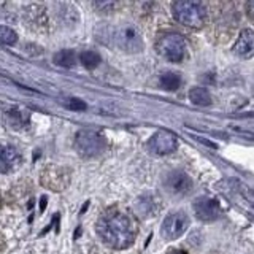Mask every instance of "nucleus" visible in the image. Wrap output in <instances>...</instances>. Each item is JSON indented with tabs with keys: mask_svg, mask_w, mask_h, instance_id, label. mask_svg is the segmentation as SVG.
Instances as JSON below:
<instances>
[{
	"mask_svg": "<svg viewBox=\"0 0 254 254\" xmlns=\"http://www.w3.org/2000/svg\"><path fill=\"white\" fill-rule=\"evenodd\" d=\"M95 229L102 242L113 250L129 248L137 237V224L133 218L118 206H111L103 211Z\"/></svg>",
	"mask_w": 254,
	"mask_h": 254,
	"instance_id": "1",
	"label": "nucleus"
},
{
	"mask_svg": "<svg viewBox=\"0 0 254 254\" xmlns=\"http://www.w3.org/2000/svg\"><path fill=\"white\" fill-rule=\"evenodd\" d=\"M175 21L189 29H200L206 18V10L202 2L197 0H180L172 5Z\"/></svg>",
	"mask_w": 254,
	"mask_h": 254,
	"instance_id": "2",
	"label": "nucleus"
},
{
	"mask_svg": "<svg viewBox=\"0 0 254 254\" xmlns=\"http://www.w3.org/2000/svg\"><path fill=\"white\" fill-rule=\"evenodd\" d=\"M113 43L124 53H140L143 50L141 34L132 24H123L111 32Z\"/></svg>",
	"mask_w": 254,
	"mask_h": 254,
	"instance_id": "3",
	"label": "nucleus"
},
{
	"mask_svg": "<svg viewBox=\"0 0 254 254\" xmlns=\"http://www.w3.org/2000/svg\"><path fill=\"white\" fill-rule=\"evenodd\" d=\"M75 148L84 159L97 157L105 151V138L94 130H79L75 135Z\"/></svg>",
	"mask_w": 254,
	"mask_h": 254,
	"instance_id": "4",
	"label": "nucleus"
},
{
	"mask_svg": "<svg viewBox=\"0 0 254 254\" xmlns=\"http://www.w3.org/2000/svg\"><path fill=\"white\" fill-rule=\"evenodd\" d=\"M157 53L170 62H181L186 56V42L178 34H164L157 38Z\"/></svg>",
	"mask_w": 254,
	"mask_h": 254,
	"instance_id": "5",
	"label": "nucleus"
},
{
	"mask_svg": "<svg viewBox=\"0 0 254 254\" xmlns=\"http://www.w3.org/2000/svg\"><path fill=\"white\" fill-rule=\"evenodd\" d=\"M189 226V218L185 211H177L169 214L164 222H162V229L161 234L165 240H177L183 234L186 232V229Z\"/></svg>",
	"mask_w": 254,
	"mask_h": 254,
	"instance_id": "6",
	"label": "nucleus"
},
{
	"mask_svg": "<svg viewBox=\"0 0 254 254\" xmlns=\"http://www.w3.org/2000/svg\"><path fill=\"white\" fill-rule=\"evenodd\" d=\"M148 146L153 153H156L159 156H164V154H170L173 151H177L178 140L169 130H159L149 138Z\"/></svg>",
	"mask_w": 254,
	"mask_h": 254,
	"instance_id": "7",
	"label": "nucleus"
},
{
	"mask_svg": "<svg viewBox=\"0 0 254 254\" xmlns=\"http://www.w3.org/2000/svg\"><path fill=\"white\" fill-rule=\"evenodd\" d=\"M68 181H70L68 173L65 169H62V167L50 165L42 175L43 186L53 189L54 192H61V190L65 189L68 186Z\"/></svg>",
	"mask_w": 254,
	"mask_h": 254,
	"instance_id": "8",
	"label": "nucleus"
},
{
	"mask_svg": "<svg viewBox=\"0 0 254 254\" xmlns=\"http://www.w3.org/2000/svg\"><path fill=\"white\" fill-rule=\"evenodd\" d=\"M194 213L200 221L211 222V221H216L221 216V208H219L218 200H214V198L198 197L194 200Z\"/></svg>",
	"mask_w": 254,
	"mask_h": 254,
	"instance_id": "9",
	"label": "nucleus"
},
{
	"mask_svg": "<svg viewBox=\"0 0 254 254\" xmlns=\"http://www.w3.org/2000/svg\"><path fill=\"white\" fill-rule=\"evenodd\" d=\"M190 188H192V181L185 172L175 170L167 175L165 178V189L173 195H186Z\"/></svg>",
	"mask_w": 254,
	"mask_h": 254,
	"instance_id": "10",
	"label": "nucleus"
},
{
	"mask_svg": "<svg viewBox=\"0 0 254 254\" xmlns=\"http://www.w3.org/2000/svg\"><path fill=\"white\" fill-rule=\"evenodd\" d=\"M232 51L235 56L243 59H248L251 56H254V30L243 29L242 34L237 38Z\"/></svg>",
	"mask_w": 254,
	"mask_h": 254,
	"instance_id": "11",
	"label": "nucleus"
},
{
	"mask_svg": "<svg viewBox=\"0 0 254 254\" xmlns=\"http://www.w3.org/2000/svg\"><path fill=\"white\" fill-rule=\"evenodd\" d=\"M19 164V153L13 146L2 148V172H8Z\"/></svg>",
	"mask_w": 254,
	"mask_h": 254,
	"instance_id": "12",
	"label": "nucleus"
},
{
	"mask_svg": "<svg viewBox=\"0 0 254 254\" xmlns=\"http://www.w3.org/2000/svg\"><path fill=\"white\" fill-rule=\"evenodd\" d=\"M189 100L198 107H206L211 103V95L205 87H192L189 91Z\"/></svg>",
	"mask_w": 254,
	"mask_h": 254,
	"instance_id": "13",
	"label": "nucleus"
},
{
	"mask_svg": "<svg viewBox=\"0 0 254 254\" xmlns=\"http://www.w3.org/2000/svg\"><path fill=\"white\" fill-rule=\"evenodd\" d=\"M161 86L165 91H177L181 86V78L175 71H165L161 76Z\"/></svg>",
	"mask_w": 254,
	"mask_h": 254,
	"instance_id": "14",
	"label": "nucleus"
},
{
	"mask_svg": "<svg viewBox=\"0 0 254 254\" xmlns=\"http://www.w3.org/2000/svg\"><path fill=\"white\" fill-rule=\"evenodd\" d=\"M102 58H100V54L97 51H92V50H87V51H83L81 54H79V62L83 64V65L86 68H95L100 64Z\"/></svg>",
	"mask_w": 254,
	"mask_h": 254,
	"instance_id": "15",
	"label": "nucleus"
},
{
	"mask_svg": "<svg viewBox=\"0 0 254 254\" xmlns=\"http://www.w3.org/2000/svg\"><path fill=\"white\" fill-rule=\"evenodd\" d=\"M8 119H10V123L13 127L16 129H24L26 126H29V115L27 113H22L19 110H10L8 111Z\"/></svg>",
	"mask_w": 254,
	"mask_h": 254,
	"instance_id": "16",
	"label": "nucleus"
},
{
	"mask_svg": "<svg viewBox=\"0 0 254 254\" xmlns=\"http://www.w3.org/2000/svg\"><path fill=\"white\" fill-rule=\"evenodd\" d=\"M76 62V56L73 51L70 50H64L59 51L58 54H54V64L56 65H61V67H73Z\"/></svg>",
	"mask_w": 254,
	"mask_h": 254,
	"instance_id": "17",
	"label": "nucleus"
},
{
	"mask_svg": "<svg viewBox=\"0 0 254 254\" xmlns=\"http://www.w3.org/2000/svg\"><path fill=\"white\" fill-rule=\"evenodd\" d=\"M0 40H2V43L3 45H14L16 43V40H18V34L13 30V29H10L8 26H2L0 27Z\"/></svg>",
	"mask_w": 254,
	"mask_h": 254,
	"instance_id": "18",
	"label": "nucleus"
},
{
	"mask_svg": "<svg viewBox=\"0 0 254 254\" xmlns=\"http://www.w3.org/2000/svg\"><path fill=\"white\" fill-rule=\"evenodd\" d=\"M65 105L70 108V110H76V111H83L86 110V103L83 100H79V99H68L65 102Z\"/></svg>",
	"mask_w": 254,
	"mask_h": 254,
	"instance_id": "19",
	"label": "nucleus"
},
{
	"mask_svg": "<svg viewBox=\"0 0 254 254\" xmlns=\"http://www.w3.org/2000/svg\"><path fill=\"white\" fill-rule=\"evenodd\" d=\"M246 13H248L250 19L254 22V0H251V2L246 3Z\"/></svg>",
	"mask_w": 254,
	"mask_h": 254,
	"instance_id": "20",
	"label": "nucleus"
},
{
	"mask_svg": "<svg viewBox=\"0 0 254 254\" xmlns=\"http://www.w3.org/2000/svg\"><path fill=\"white\" fill-rule=\"evenodd\" d=\"M165 254H189V253H186L185 250H178V248H172V250H169Z\"/></svg>",
	"mask_w": 254,
	"mask_h": 254,
	"instance_id": "21",
	"label": "nucleus"
}]
</instances>
